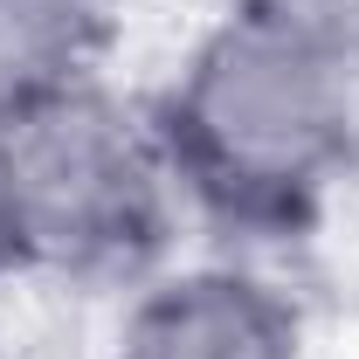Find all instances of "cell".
<instances>
[{"instance_id": "cell-3", "label": "cell", "mask_w": 359, "mask_h": 359, "mask_svg": "<svg viewBox=\"0 0 359 359\" xmlns=\"http://www.w3.org/2000/svg\"><path fill=\"white\" fill-rule=\"evenodd\" d=\"M111 359H304V311L242 256L166 263L125 290Z\"/></svg>"}, {"instance_id": "cell-4", "label": "cell", "mask_w": 359, "mask_h": 359, "mask_svg": "<svg viewBox=\"0 0 359 359\" xmlns=\"http://www.w3.org/2000/svg\"><path fill=\"white\" fill-rule=\"evenodd\" d=\"M125 0H0V111L48 90L104 83Z\"/></svg>"}, {"instance_id": "cell-2", "label": "cell", "mask_w": 359, "mask_h": 359, "mask_svg": "<svg viewBox=\"0 0 359 359\" xmlns=\"http://www.w3.org/2000/svg\"><path fill=\"white\" fill-rule=\"evenodd\" d=\"M0 145H7L28 276L132 290L173 263L187 201H180L166 138L152 111L111 90V76L7 104Z\"/></svg>"}, {"instance_id": "cell-5", "label": "cell", "mask_w": 359, "mask_h": 359, "mask_svg": "<svg viewBox=\"0 0 359 359\" xmlns=\"http://www.w3.org/2000/svg\"><path fill=\"white\" fill-rule=\"evenodd\" d=\"M28 276V256H21V222H14V187H7V145H0V290Z\"/></svg>"}, {"instance_id": "cell-1", "label": "cell", "mask_w": 359, "mask_h": 359, "mask_svg": "<svg viewBox=\"0 0 359 359\" xmlns=\"http://www.w3.org/2000/svg\"><path fill=\"white\" fill-rule=\"evenodd\" d=\"M187 215L297 242L359 166V62L318 0H228L152 104Z\"/></svg>"}]
</instances>
